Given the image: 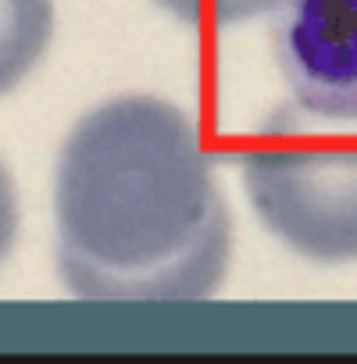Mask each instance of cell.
<instances>
[{
  "label": "cell",
  "mask_w": 357,
  "mask_h": 364,
  "mask_svg": "<svg viewBox=\"0 0 357 364\" xmlns=\"http://www.w3.org/2000/svg\"><path fill=\"white\" fill-rule=\"evenodd\" d=\"M54 215L58 264L82 300H204L225 279V197L197 125L161 97H114L72 129Z\"/></svg>",
  "instance_id": "6da1fadb"
},
{
  "label": "cell",
  "mask_w": 357,
  "mask_h": 364,
  "mask_svg": "<svg viewBox=\"0 0 357 364\" xmlns=\"http://www.w3.org/2000/svg\"><path fill=\"white\" fill-rule=\"evenodd\" d=\"M243 186L289 250L325 264L357 261V125L279 107L243 154Z\"/></svg>",
  "instance_id": "7a4b0ae2"
},
{
  "label": "cell",
  "mask_w": 357,
  "mask_h": 364,
  "mask_svg": "<svg viewBox=\"0 0 357 364\" xmlns=\"http://www.w3.org/2000/svg\"><path fill=\"white\" fill-rule=\"evenodd\" d=\"M275 58L293 104L357 125V0H282Z\"/></svg>",
  "instance_id": "3957f363"
},
{
  "label": "cell",
  "mask_w": 357,
  "mask_h": 364,
  "mask_svg": "<svg viewBox=\"0 0 357 364\" xmlns=\"http://www.w3.org/2000/svg\"><path fill=\"white\" fill-rule=\"evenodd\" d=\"M54 36V0H0V97L40 65Z\"/></svg>",
  "instance_id": "277c9868"
},
{
  "label": "cell",
  "mask_w": 357,
  "mask_h": 364,
  "mask_svg": "<svg viewBox=\"0 0 357 364\" xmlns=\"http://www.w3.org/2000/svg\"><path fill=\"white\" fill-rule=\"evenodd\" d=\"M157 4L197 29H233L275 11L282 0H157Z\"/></svg>",
  "instance_id": "5b68a950"
},
{
  "label": "cell",
  "mask_w": 357,
  "mask_h": 364,
  "mask_svg": "<svg viewBox=\"0 0 357 364\" xmlns=\"http://www.w3.org/2000/svg\"><path fill=\"white\" fill-rule=\"evenodd\" d=\"M15 236H18V197H15V182L8 168L0 164V261L11 254Z\"/></svg>",
  "instance_id": "8992f818"
}]
</instances>
